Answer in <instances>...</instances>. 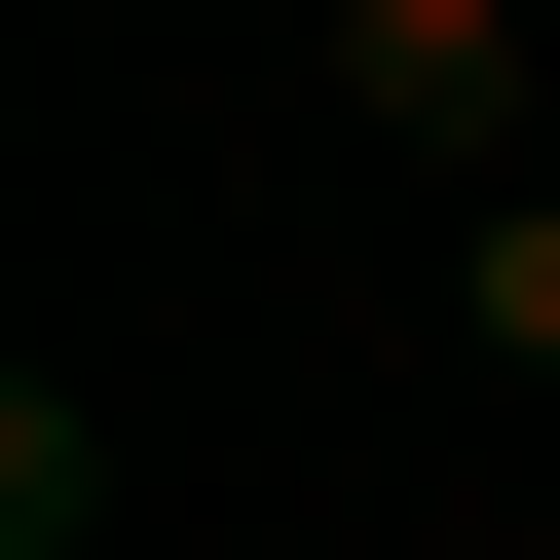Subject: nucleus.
<instances>
[{
    "label": "nucleus",
    "instance_id": "1",
    "mask_svg": "<svg viewBox=\"0 0 560 560\" xmlns=\"http://www.w3.org/2000/svg\"><path fill=\"white\" fill-rule=\"evenodd\" d=\"M337 75H374V150H523V0H337Z\"/></svg>",
    "mask_w": 560,
    "mask_h": 560
},
{
    "label": "nucleus",
    "instance_id": "2",
    "mask_svg": "<svg viewBox=\"0 0 560 560\" xmlns=\"http://www.w3.org/2000/svg\"><path fill=\"white\" fill-rule=\"evenodd\" d=\"M448 337H486V374L560 411V187H486V261H448Z\"/></svg>",
    "mask_w": 560,
    "mask_h": 560
}]
</instances>
